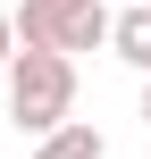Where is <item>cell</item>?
<instances>
[{
	"mask_svg": "<svg viewBox=\"0 0 151 159\" xmlns=\"http://www.w3.org/2000/svg\"><path fill=\"white\" fill-rule=\"evenodd\" d=\"M67 117H76V59L67 50H17L8 59V126L42 143Z\"/></svg>",
	"mask_w": 151,
	"mask_h": 159,
	"instance_id": "6da1fadb",
	"label": "cell"
},
{
	"mask_svg": "<svg viewBox=\"0 0 151 159\" xmlns=\"http://www.w3.org/2000/svg\"><path fill=\"white\" fill-rule=\"evenodd\" d=\"M134 117H143V126H151V75H143V109H134Z\"/></svg>",
	"mask_w": 151,
	"mask_h": 159,
	"instance_id": "8992f818",
	"label": "cell"
},
{
	"mask_svg": "<svg viewBox=\"0 0 151 159\" xmlns=\"http://www.w3.org/2000/svg\"><path fill=\"white\" fill-rule=\"evenodd\" d=\"M34 159H109V134H101V126H84V117H67L59 134H42V143H34Z\"/></svg>",
	"mask_w": 151,
	"mask_h": 159,
	"instance_id": "277c9868",
	"label": "cell"
},
{
	"mask_svg": "<svg viewBox=\"0 0 151 159\" xmlns=\"http://www.w3.org/2000/svg\"><path fill=\"white\" fill-rule=\"evenodd\" d=\"M109 50H118L126 67H143V75H151V0L118 8V25H109Z\"/></svg>",
	"mask_w": 151,
	"mask_h": 159,
	"instance_id": "3957f363",
	"label": "cell"
},
{
	"mask_svg": "<svg viewBox=\"0 0 151 159\" xmlns=\"http://www.w3.org/2000/svg\"><path fill=\"white\" fill-rule=\"evenodd\" d=\"M25 42H17V8H0V75H8V59H17Z\"/></svg>",
	"mask_w": 151,
	"mask_h": 159,
	"instance_id": "5b68a950",
	"label": "cell"
},
{
	"mask_svg": "<svg viewBox=\"0 0 151 159\" xmlns=\"http://www.w3.org/2000/svg\"><path fill=\"white\" fill-rule=\"evenodd\" d=\"M109 0H17V42L25 50H101L109 42Z\"/></svg>",
	"mask_w": 151,
	"mask_h": 159,
	"instance_id": "7a4b0ae2",
	"label": "cell"
}]
</instances>
